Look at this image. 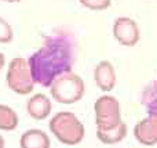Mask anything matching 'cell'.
<instances>
[{
	"instance_id": "5bb4252c",
	"label": "cell",
	"mask_w": 157,
	"mask_h": 148,
	"mask_svg": "<svg viewBox=\"0 0 157 148\" xmlns=\"http://www.w3.org/2000/svg\"><path fill=\"white\" fill-rule=\"evenodd\" d=\"M13 39H14V30L11 28V25L4 18L0 17V43L3 44L11 43Z\"/></svg>"
},
{
	"instance_id": "e0dca14e",
	"label": "cell",
	"mask_w": 157,
	"mask_h": 148,
	"mask_svg": "<svg viewBox=\"0 0 157 148\" xmlns=\"http://www.w3.org/2000/svg\"><path fill=\"white\" fill-rule=\"evenodd\" d=\"M6 147V141H4V137L0 134V148H4Z\"/></svg>"
},
{
	"instance_id": "5b68a950",
	"label": "cell",
	"mask_w": 157,
	"mask_h": 148,
	"mask_svg": "<svg viewBox=\"0 0 157 148\" xmlns=\"http://www.w3.org/2000/svg\"><path fill=\"white\" fill-rule=\"evenodd\" d=\"M95 125L99 130H109L116 127L121 122L120 102L116 97L110 94H103L98 97L94 102Z\"/></svg>"
},
{
	"instance_id": "9c48e42d",
	"label": "cell",
	"mask_w": 157,
	"mask_h": 148,
	"mask_svg": "<svg viewBox=\"0 0 157 148\" xmlns=\"http://www.w3.org/2000/svg\"><path fill=\"white\" fill-rule=\"evenodd\" d=\"M51 108H52L51 101L43 93H37L35 96H32L26 102L28 114L35 121H44V119H47L50 112H51Z\"/></svg>"
},
{
	"instance_id": "7c38bea8",
	"label": "cell",
	"mask_w": 157,
	"mask_h": 148,
	"mask_svg": "<svg viewBox=\"0 0 157 148\" xmlns=\"http://www.w3.org/2000/svg\"><path fill=\"white\" fill-rule=\"evenodd\" d=\"M18 115L11 107L0 104V130L13 132L18 127Z\"/></svg>"
},
{
	"instance_id": "2e32d148",
	"label": "cell",
	"mask_w": 157,
	"mask_h": 148,
	"mask_svg": "<svg viewBox=\"0 0 157 148\" xmlns=\"http://www.w3.org/2000/svg\"><path fill=\"white\" fill-rule=\"evenodd\" d=\"M4 64H6V57H4V54H3V53H0V71L3 69Z\"/></svg>"
},
{
	"instance_id": "6da1fadb",
	"label": "cell",
	"mask_w": 157,
	"mask_h": 148,
	"mask_svg": "<svg viewBox=\"0 0 157 148\" xmlns=\"http://www.w3.org/2000/svg\"><path fill=\"white\" fill-rule=\"evenodd\" d=\"M76 58V42L69 32H55L43 46L29 57V66L35 83L50 87L55 79L72 71Z\"/></svg>"
},
{
	"instance_id": "277c9868",
	"label": "cell",
	"mask_w": 157,
	"mask_h": 148,
	"mask_svg": "<svg viewBox=\"0 0 157 148\" xmlns=\"http://www.w3.org/2000/svg\"><path fill=\"white\" fill-rule=\"evenodd\" d=\"M6 82L8 89L19 96H26L32 93L35 87V80L30 72L29 61L24 57L13 58L8 64Z\"/></svg>"
},
{
	"instance_id": "52a82bcc",
	"label": "cell",
	"mask_w": 157,
	"mask_h": 148,
	"mask_svg": "<svg viewBox=\"0 0 157 148\" xmlns=\"http://www.w3.org/2000/svg\"><path fill=\"white\" fill-rule=\"evenodd\" d=\"M134 137L142 146L157 144V115H147L134 126Z\"/></svg>"
},
{
	"instance_id": "4fadbf2b",
	"label": "cell",
	"mask_w": 157,
	"mask_h": 148,
	"mask_svg": "<svg viewBox=\"0 0 157 148\" xmlns=\"http://www.w3.org/2000/svg\"><path fill=\"white\" fill-rule=\"evenodd\" d=\"M142 104L147 115H157V80L150 83L142 94Z\"/></svg>"
},
{
	"instance_id": "30bf717a",
	"label": "cell",
	"mask_w": 157,
	"mask_h": 148,
	"mask_svg": "<svg viewBox=\"0 0 157 148\" xmlns=\"http://www.w3.org/2000/svg\"><path fill=\"white\" fill-rule=\"evenodd\" d=\"M21 148H50L51 141L46 132L40 129H29L19 138Z\"/></svg>"
},
{
	"instance_id": "9a60e30c",
	"label": "cell",
	"mask_w": 157,
	"mask_h": 148,
	"mask_svg": "<svg viewBox=\"0 0 157 148\" xmlns=\"http://www.w3.org/2000/svg\"><path fill=\"white\" fill-rule=\"evenodd\" d=\"M83 7L92 11H103L110 7L112 0H78Z\"/></svg>"
},
{
	"instance_id": "8fae6325",
	"label": "cell",
	"mask_w": 157,
	"mask_h": 148,
	"mask_svg": "<svg viewBox=\"0 0 157 148\" xmlns=\"http://www.w3.org/2000/svg\"><path fill=\"white\" fill-rule=\"evenodd\" d=\"M127 136V125L124 122H120L116 127L109 130H99L97 129V138L101 143L106 144V146H112V144H117L123 141Z\"/></svg>"
},
{
	"instance_id": "7a4b0ae2",
	"label": "cell",
	"mask_w": 157,
	"mask_h": 148,
	"mask_svg": "<svg viewBox=\"0 0 157 148\" xmlns=\"http://www.w3.org/2000/svg\"><path fill=\"white\" fill-rule=\"evenodd\" d=\"M48 127L54 137L65 146H77L86 136L84 125L71 111H61L55 114L50 121Z\"/></svg>"
},
{
	"instance_id": "8992f818",
	"label": "cell",
	"mask_w": 157,
	"mask_h": 148,
	"mask_svg": "<svg viewBox=\"0 0 157 148\" xmlns=\"http://www.w3.org/2000/svg\"><path fill=\"white\" fill-rule=\"evenodd\" d=\"M112 32H113L114 39L125 47L136 46L141 39V30H139L138 24L130 17H119L114 19Z\"/></svg>"
},
{
	"instance_id": "3957f363",
	"label": "cell",
	"mask_w": 157,
	"mask_h": 148,
	"mask_svg": "<svg viewBox=\"0 0 157 148\" xmlns=\"http://www.w3.org/2000/svg\"><path fill=\"white\" fill-rule=\"evenodd\" d=\"M50 91H51V97L55 101L71 105L76 104L83 98L86 85H84V80L77 74L71 71L58 76L50 86Z\"/></svg>"
},
{
	"instance_id": "ba28073f",
	"label": "cell",
	"mask_w": 157,
	"mask_h": 148,
	"mask_svg": "<svg viewBox=\"0 0 157 148\" xmlns=\"http://www.w3.org/2000/svg\"><path fill=\"white\" fill-rule=\"evenodd\" d=\"M94 80L98 89L102 91H112L116 86V71L110 61L103 60L95 65L94 68Z\"/></svg>"
},
{
	"instance_id": "ac0fdd59",
	"label": "cell",
	"mask_w": 157,
	"mask_h": 148,
	"mask_svg": "<svg viewBox=\"0 0 157 148\" xmlns=\"http://www.w3.org/2000/svg\"><path fill=\"white\" fill-rule=\"evenodd\" d=\"M2 2H6V3H19L22 0H2Z\"/></svg>"
}]
</instances>
